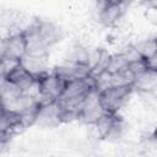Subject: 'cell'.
<instances>
[{
    "mask_svg": "<svg viewBox=\"0 0 157 157\" xmlns=\"http://www.w3.org/2000/svg\"><path fill=\"white\" fill-rule=\"evenodd\" d=\"M123 1H126V2H129V1H130V0H123Z\"/></svg>",
    "mask_w": 157,
    "mask_h": 157,
    "instance_id": "83f0119b",
    "label": "cell"
},
{
    "mask_svg": "<svg viewBox=\"0 0 157 157\" xmlns=\"http://www.w3.org/2000/svg\"><path fill=\"white\" fill-rule=\"evenodd\" d=\"M126 67H128L126 59L124 58V55L121 53H118V54H113V55L109 56L108 63H107L104 70H107L110 74H114V72L121 71V70H124Z\"/></svg>",
    "mask_w": 157,
    "mask_h": 157,
    "instance_id": "ffe728a7",
    "label": "cell"
},
{
    "mask_svg": "<svg viewBox=\"0 0 157 157\" xmlns=\"http://www.w3.org/2000/svg\"><path fill=\"white\" fill-rule=\"evenodd\" d=\"M21 22V13L13 10H2L0 11V27L5 29H13L18 27Z\"/></svg>",
    "mask_w": 157,
    "mask_h": 157,
    "instance_id": "2e32d148",
    "label": "cell"
},
{
    "mask_svg": "<svg viewBox=\"0 0 157 157\" xmlns=\"http://www.w3.org/2000/svg\"><path fill=\"white\" fill-rule=\"evenodd\" d=\"M146 16H147V20L150 22H152L153 25H156V18H157L156 7H146Z\"/></svg>",
    "mask_w": 157,
    "mask_h": 157,
    "instance_id": "cb8c5ba5",
    "label": "cell"
},
{
    "mask_svg": "<svg viewBox=\"0 0 157 157\" xmlns=\"http://www.w3.org/2000/svg\"><path fill=\"white\" fill-rule=\"evenodd\" d=\"M121 54H123V55H124V58L126 59L128 64H129V63H131V61H135V60L142 59V56L139 54V52L136 50V48L134 47V44L125 47V49L121 52Z\"/></svg>",
    "mask_w": 157,
    "mask_h": 157,
    "instance_id": "7402d4cb",
    "label": "cell"
},
{
    "mask_svg": "<svg viewBox=\"0 0 157 157\" xmlns=\"http://www.w3.org/2000/svg\"><path fill=\"white\" fill-rule=\"evenodd\" d=\"M53 71L65 82L77 78H85L92 74V70L87 64H78L72 61H65L64 64L58 65Z\"/></svg>",
    "mask_w": 157,
    "mask_h": 157,
    "instance_id": "ba28073f",
    "label": "cell"
},
{
    "mask_svg": "<svg viewBox=\"0 0 157 157\" xmlns=\"http://www.w3.org/2000/svg\"><path fill=\"white\" fill-rule=\"evenodd\" d=\"M22 32L26 39V53L27 54H33V55H48L49 54L50 48L44 42V39L40 37L37 29L36 20L29 26H27Z\"/></svg>",
    "mask_w": 157,
    "mask_h": 157,
    "instance_id": "5b68a950",
    "label": "cell"
},
{
    "mask_svg": "<svg viewBox=\"0 0 157 157\" xmlns=\"http://www.w3.org/2000/svg\"><path fill=\"white\" fill-rule=\"evenodd\" d=\"M117 117H118V113H108V112H105V113L96 121L94 128H96L97 135H98L101 139L105 140V137H107L108 132L110 131V129H112V126H113V124H114Z\"/></svg>",
    "mask_w": 157,
    "mask_h": 157,
    "instance_id": "9a60e30c",
    "label": "cell"
},
{
    "mask_svg": "<svg viewBox=\"0 0 157 157\" xmlns=\"http://www.w3.org/2000/svg\"><path fill=\"white\" fill-rule=\"evenodd\" d=\"M94 88V82L92 75L85 78H77L72 81H67L63 90V93L59 98H69V97H78L87 94L88 91ZM58 98V99H59Z\"/></svg>",
    "mask_w": 157,
    "mask_h": 157,
    "instance_id": "7c38bea8",
    "label": "cell"
},
{
    "mask_svg": "<svg viewBox=\"0 0 157 157\" xmlns=\"http://www.w3.org/2000/svg\"><path fill=\"white\" fill-rule=\"evenodd\" d=\"M128 4L129 2L126 1H119V2H113V4L101 5L99 12H98L99 22L105 27L117 26L118 21L121 20V17L124 16Z\"/></svg>",
    "mask_w": 157,
    "mask_h": 157,
    "instance_id": "52a82bcc",
    "label": "cell"
},
{
    "mask_svg": "<svg viewBox=\"0 0 157 157\" xmlns=\"http://www.w3.org/2000/svg\"><path fill=\"white\" fill-rule=\"evenodd\" d=\"M36 25L40 37L44 39V42L48 44L49 48H52L53 45H55L58 42L61 40L63 31L54 22L45 20H36Z\"/></svg>",
    "mask_w": 157,
    "mask_h": 157,
    "instance_id": "4fadbf2b",
    "label": "cell"
},
{
    "mask_svg": "<svg viewBox=\"0 0 157 157\" xmlns=\"http://www.w3.org/2000/svg\"><path fill=\"white\" fill-rule=\"evenodd\" d=\"M5 80H7V81H10L11 83L16 85V86L20 87L22 91H27V90L32 86V83L36 81L34 76H32V75H31L26 69H23L20 64L5 76Z\"/></svg>",
    "mask_w": 157,
    "mask_h": 157,
    "instance_id": "5bb4252c",
    "label": "cell"
},
{
    "mask_svg": "<svg viewBox=\"0 0 157 157\" xmlns=\"http://www.w3.org/2000/svg\"><path fill=\"white\" fill-rule=\"evenodd\" d=\"M59 115H60V109L56 101L48 104L38 105L33 125L39 128H55L61 124Z\"/></svg>",
    "mask_w": 157,
    "mask_h": 157,
    "instance_id": "8992f818",
    "label": "cell"
},
{
    "mask_svg": "<svg viewBox=\"0 0 157 157\" xmlns=\"http://www.w3.org/2000/svg\"><path fill=\"white\" fill-rule=\"evenodd\" d=\"M5 76H6V70H5L4 63H2V60H1V58H0V80L5 78Z\"/></svg>",
    "mask_w": 157,
    "mask_h": 157,
    "instance_id": "d4e9b609",
    "label": "cell"
},
{
    "mask_svg": "<svg viewBox=\"0 0 157 157\" xmlns=\"http://www.w3.org/2000/svg\"><path fill=\"white\" fill-rule=\"evenodd\" d=\"M26 54V39L22 31L10 33L5 37V52L4 56L20 60Z\"/></svg>",
    "mask_w": 157,
    "mask_h": 157,
    "instance_id": "30bf717a",
    "label": "cell"
},
{
    "mask_svg": "<svg viewBox=\"0 0 157 157\" xmlns=\"http://www.w3.org/2000/svg\"><path fill=\"white\" fill-rule=\"evenodd\" d=\"M134 47L136 48L139 54L142 56V59H147L157 54V44L155 38H147V39L140 40L136 44H134Z\"/></svg>",
    "mask_w": 157,
    "mask_h": 157,
    "instance_id": "e0dca14e",
    "label": "cell"
},
{
    "mask_svg": "<svg viewBox=\"0 0 157 157\" xmlns=\"http://www.w3.org/2000/svg\"><path fill=\"white\" fill-rule=\"evenodd\" d=\"M128 69L136 76L137 74L145 71V70L148 69V67H147V65H146L145 59H139V60H135V61L129 63V64H128Z\"/></svg>",
    "mask_w": 157,
    "mask_h": 157,
    "instance_id": "603a6c76",
    "label": "cell"
},
{
    "mask_svg": "<svg viewBox=\"0 0 157 157\" xmlns=\"http://www.w3.org/2000/svg\"><path fill=\"white\" fill-rule=\"evenodd\" d=\"M37 81L39 85V94L36 98V102L38 105L55 102L61 96L63 90L66 83L54 71L45 72L44 75L38 77Z\"/></svg>",
    "mask_w": 157,
    "mask_h": 157,
    "instance_id": "7a4b0ae2",
    "label": "cell"
},
{
    "mask_svg": "<svg viewBox=\"0 0 157 157\" xmlns=\"http://www.w3.org/2000/svg\"><path fill=\"white\" fill-rule=\"evenodd\" d=\"M38 105L36 99L16 85L2 78L0 80V108L21 114L27 109Z\"/></svg>",
    "mask_w": 157,
    "mask_h": 157,
    "instance_id": "6da1fadb",
    "label": "cell"
},
{
    "mask_svg": "<svg viewBox=\"0 0 157 157\" xmlns=\"http://www.w3.org/2000/svg\"><path fill=\"white\" fill-rule=\"evenodd\" d=\"M87 58H88V49L82 47L81 44H76L72 48H70V50L67 53L66 61H72V63H78V64H87Z\"/></svg>",
    "mask_w": 157,
    "mask_h": 157,
    "instance_id": "d6986e66",
    "label": "cell"
},
{
    "mask_svg": "<svg viewBox=\"0 0 157 157\" xmlns=\"http://www.w3.org/2000/svg\"><path fill=\"white\" fill-rule=\"evenodd\" d=\"M134 80L135 75L128 67L121 71L112 74V86H132Z\"/></svg>",
    "mask_w": 157,
    "mask_h": 157,
    "instance_id": "ac0fdd59",
    "label": "cell"
},
{
    "mask_svg": "<svg viewBox=\"0 0 157 157\" xmlns=\"http://www.w3.org/2000/svg\"><path fill=\"white\" fill-rule=\"evenodd\" d=\"M125 131H126V124H125L124 119L120 115H118L113 126H112V129H110V131L108 132L105 140L107 141H118L124 136Z\"/></svg>",
    "mask_w": 157,
    "mask_h": 157,
    "instance_id": "44dd1931",
    "label": "cell"
},
{
    "mask_svg": "<svg viewBox=\"0 0 157 157\" xmlns=\"http://www.w3.org/2000/svg\"><path fill=\"white\" fill-rule=\"evenodd\" d=\"M157 90V70L146 69L137 74L132 82V91L142 94H155Z\"/></svg>",
    "mask_w": 157,
    "mask_h": 157,
    "instance_id": "9c48e42d",
    "label": "cell"
},
{
    "mask_svg": "<svg viewBox=\"0 0 157 157\" xmlns=\"http://www.w3.org/2000/svg\"><path fill=\"white\" fill-rule=\"evenodd\" d=\"M132 86H112L99 92V99L105 112L118 113L129 101Z\"/></svg>",
    "mask_w": 157,
    "mask_h": 157,
    "instance_id": "3957f363",
    "label": "cell"
},
{
    "mask_svg": "<svg viewBox=\"0 0 157 157\" xmlns=\"http://www.w3.org/2000/svg\"><path fill=\"white\" fill-rule=\"evenodd\" d=\"M4 52H5V38L0 37V58L4 56Z\"/></svg>",
    "mask_w": 157,
    "mask_h": 157,
    "instance_id": "4316f807",
    "label": "cell"
},
{
    "mask_svg": "<svg viewBox=\"0 0 157 157\" xmlns=\"http://www.w3.org/2000/svg\"><path fill=\"white\" fill-rule=\"evenodd\" d=\"M98 2V5H107V4H113V2H119V1H123V0H96Z\"/></svg>",
    "mask_w": 157,
    "mask_h": 157,
    "instance_id": "484cf974",
    "label": "cell"
},
{
    "mask_svg": "<svg viewBox=\"0 0 157 157\" xmlns=\"http://www.w3.org/2000/svg\"><path fill=\"white\" fill-rule=\"evenodd\" d=\"M105 113L101 99H99V92L96 88H92L87 92L85 96L83 105L78 115V120L87 125H94L96 121Z\"/></svg>",
    "mask_w": 157,
    "mask_h": 157,
    "instance_id": "277c9868",
    "label": "cell"
},
{
    "mask_svg": "<svg viewBox=\"0 0 157 157\" xmlns=\"http://www.w3.org/2000/svg\"><path fill=\"white\" fill-rule=\"evenodd\" d=\"M20 65L34 76V78H38L48 72V55H33L26 53L20 59Z\"/></svg>",
    "mask_w": 157,
    "mask_h": 157,
    "instance_id": "8fae6325",
    "label": "cell"
}]
</instances>
